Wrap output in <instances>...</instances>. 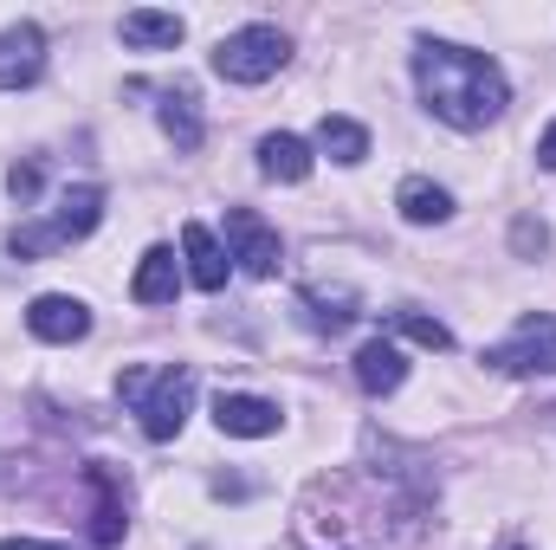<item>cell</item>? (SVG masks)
<instances>
[{
  "label": "cell",
  "instance_id": "d6986e66",
  "mask_svg": "<svg viewBox=\"0 0 556 550\" xmlns=\"http://www.w3.org/2000/svg\"><path fill=\"white\" fill-rule=\"evenodd\" d=\"M298 304H304V324H311V330H343V324L356 317V298H350V291H330V298H324V291H304Z\"/></svg>",
  "mask_w": 556,
  "mask_h": 550
},
{
  "label": "cell",
  "instance_id": "7402d4cb",
  "mask_svg": "<svg viewBox=\"0 0 556 550\" xmlns=\"http://www.w3.org/2000/svg\"><path fill=\"white\" fill-rule=\"evenodd\" d=\"M538 162H544V168H556V124L538 137Z\"/></svg>",
  "mask_w": 556,
  "mask_h": 550
},
{
  "label": "cell",
  "instance_id": "603a6c76",
  "mask_svg": "<svg viewBox=\"0 0 556 550\" xmlns=\"http://www.w3.org/2000/svg\"><path fill=\"white\" fill-rule=\"evenodd\" d=\"M0 550H65V545H39V538H7Z\"/></svg>",
  "mask_w": 556,
  "mask_h": 550
},
{
  "label": "cell",
  "instance_id": "6da1fadb",
  "mask_svg": "<svg viewBox=\"0 0 556 550\" xmlns=\"http://www.w3.org/2000/svg\"><path fill=\"white\" fill-rule=\"evenodd\" d=\"M415 85L427 98V111L440 124H453V130H485L511 104V85H505L498 59L472 52V46H446V39H420L415 46Z\"/></svg>",
  "mask_w": 556,
  "mask_h": 550
},
{
  "label": "cell",
  "instance_id": "44dd1931",
  "mask_svg": "<svg viewBox=\"0 0 556 550\" xmlns=\"http://www.w3.org/2000/svg\"><path fill=\"white\" fill-rule=\"evenodd\" d=\"M7 188H13V201L26 208V201L39 195V162H13V168H7Z\"/></svg>",
  "mask_w": 556,
  "mask_h": 550
},
{
  "label": "cell",
  "instance_id": "2e32d148",
  "mask_svg": "<svg viewBox=\"0 0 556 550\" xmlns=\"http://www.w3.org/2000/svg\"><path fill=\"white\" fill-rule=\"evenodd\" d=\"M317 149H324L330 162H343V168H356V162L369 155V130H363L356 117H324V124H317Z\"/></svg>",
  "mask_w": 556,
  "mask_h": 550
},
{
  "label": "cell",
  "instance_id": "9c48e42d",
  "mask_svg": "<svg viewBox=\"0 0 556 550\" xmlns=\"http://www.w3.org/2000/svg\"><path fill=\"white\" fill-rule=\"evenodd\" d=\"M356 383L369 389V396H395L402 383H408V357H402V343L395 337H369L363 350H356Z\"/></svg>",
  "mask_w": 556,
  "mask_h": 550
},
{
  "label": "cell",
  "instance_id": "8fae6325",
  "mask_svg": "<svg viewBox=\"0 0 556 550\" xmlns=\"http://www.w3.org/2000/svg\"><path fill=\"white\" fill-rule=\"evenodd\" d=\"M181 253H188V278H194L201 291H220L227 273H233V253H227L201 221H188V227H181Z\"/></svg>",
  "mask_w": 556,
  "mask_h": 550
},
{
  "label": "cell",
  "instance_id": "7a4b0ae2",
  "mask_svg": "<svg viewBox=\"0 0 556 550\" xmlns=\"http://www.w3.org/2000/svg\"><path fill=\"white\" fill-rule=\"evenodd\" d=\"M117 396L137 409L149 440H175L181 421H188V409H194V370H188V363H168V370H124V376H117Z\"/></svg>",
  "mask_w": 556,
  "mask_h": 550
},
{
  "label": "cell",
  "instance_id": "e0dca14e",
  "mask_svg": "<svg viewBox=\"0 0 556 550\" xmlns=\"http://www.w3.org/2000/svg\"><path fill=\"white\" fill-rule=\"evenodd\" d=\"M382 337H408L420 350H453V330L440 317H427V311H389L382 317Z\"/></svg>",
  "mask_w": 556,
  "mask_h": 550
},
{
  "label": "cell",
  "instance_id": "30bf717a",
  "mask_svg": "<svg viewBox=\"0 0 556 550\" xmlns=\"http://www.w3.org/2000/svg\"><path fill=\"white\" fill-rule=\"evenodd\" d=\"M214 427L233 434V440H266V434H278V402H266V396H220L214 402Z\"/></svg>",
  "mask_w": 556,
  "mask_h": 550
},
{
  "label": "cell",
  "instance_id": "5b68a950",
  "mask_svg": "<svg viewBox=\"0 0 556 550\" xmlns=\"http://www.w3.org/2000/svg\"><path fill=\"white\" fill-rule=\"evenodd\" d=\"M498 376H556V317H525L511 343L485 350Z\"/></svg>",
  "mask_w": 556,
  "mask_h": 550
},
{
  "label": "cell",
  "instance_id": "277c9868",
  "mask_svg": "<svg viewBox=\"0 0 556 550\" xmlns=\"http://www.w3.org/2000/svg\"><path fill=\"white\" fill-rule=\"evenodd\" d=\"M285 59H291V39L278 26H240L214 46V72L227 85H266V78L285 72Z\"/></svg>",
  "mask_w": 556,
  "mask_h": 550
},
{
  "label": "cell",
  "instance_id": "5bb4252c",
  "mask_svg": "<svg viewBox=\"0 0 556 550\" xmlns=\"http://www.w3.org/2000/svg\"><path fill=\"white\" fill-rule=\"evenodd\" d=\"M260 175H266V182H304V175H311V142L273 130V137L260 142Z\"/></svg>",
  "mask_w": 556,
  "mask_h": 550
},
{
  "label": "cell",
  "instance_id": "ffe728a7",
  "mask_svg": "<svg viewBox=\"0 0 556 550\" xmlns=\"http://www.w3.org/2000/svg\"><path fill=\"white\" fill-rule=\"evenodd\" d=\"M544 247H551V227H544L538 214H518V221H511V253H518V260H538Z\"/></svg>",
  "mask_w": 556,
  "mask_h": 550
},
{
  "label": "cell",
  "instance_id": "3957f363",
  "mask_svg": "<svg viewBox=\"0 0 556 550\" xmlns=\"http://www.w3.org/2000/svg\"><path fill=\"white\" fill-rule=\"evenodd\" d=\"M98 221H104V188H98V182H78V188L59 195V208H52L46 221L13 227V234H7V253H13V260H46V253H59V247H72V240H85Z\"/></svg>",
  "mask_w": 556,
  "mask_h": 550
},
{
  "label": "cell",
  "instance_id": "9a60e30c",
  "mask_svg": "<svg viewBox=\"0 0 556 550\" xmlns=\"http://www.w3.org/2000/svg\"><path fill=\"white\" fill-rule=\"evenodd\" d=\"M194 104H201V98H194L188 85H168V91H162V130L175 137V149H201V137H207Z\"/></svg>",
  "mask_w": 556,
  "mask_h": 550
},
{
  "label": "cell",
  "instance_id": "52a82bcc",
  "mask_svg": "<svg viewBox=\"0 0 556 550\" xmlns=\"http://www.w3.org/2000/svg\"><path fill=\"white\" fill-rule=\"evenodd\" d=\"M26 330L39 343H78V337H91V311L78 298H65V291H46V298L26 304Z\"/></svg>",
  "mask_w": 556,
  "mask_h": 550
},
{
  "label": "cell",
  "instance_id": "7c38bea8",
  "mask_svg": "<svg viewBox=\"0 0 556 550\" xmlns=\"http://www.w3.org/2000/svg\"><path fill=\"white\" fill-rule=\"evenodd\" d=\"M395 208H402L408 227H440V221H453V195H446L440 182H427V175H408V182L395 188Z\"/></svg>",
  "mask_w": 556,
  "mask_h": 550
},
{
  "label": "cell",
  "instance_id": "ba28073f",
  "mask_svg": "<svg viewBox=\"0 0 556 550\" xmlns=\"http://www.w3.org/2000/svg\"><path fill=\"white\" fill-rule=\"evenodd\" d=\"M39 72H46V33H39L33 20L7 26V33H0V91H20V85H33Z\"/></svg>",
  "mask_w": 556,
  "mask_h": 550
},
{
  "label": "cell",
  "instance_id": "4fadbf2b",
  "mask_svg": "<svg viewBox=\"0 0 556 550\" xmlns=\"http://www.w3.org/2000/svg\"><path fill=\"white\" fill-rule=\"evenodd\" d=\"M175 285H181L175 253H168V247H149L137 278H130V298H137V304H175Z\"/></svg>",
  "mask_w": 556,
  "mask_h": 550
},
{
  "label": "cell",
  "instance_id": "ac0fdd59",
  "mask_svg": "<svg viewBox=\"0 0 556 550\" xmlns=\"http://www.w3.org/2000/svg\"><path fill=\"white\" fill-rule=\"evenodd\" d=\"M124 46H181V20L175 13H124Z\"/></svg>",
  "mask_w": 556,
  "mask_h": 550
},
{
  "label": "cell",
  "instance_id": "8992f818",
  "mask_svg": "<svg viewBox=\"0 0 556 550\" xmlns=\"http://www.w3.org/2000/svg\"><path fill=\"white\" fill-rule=\"evenodd\" d=\"M227 240H233V260H240V273L253 278H273L278 260H285V247H278V234L253 214V208H227Z\"/></svg>",
  "mask_w": 556,
  "mask_h": 550
}]
</instances>
